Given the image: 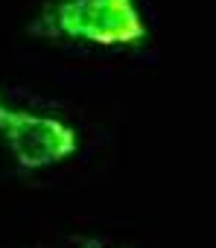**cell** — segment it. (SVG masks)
<instances>
[{
    "mask_svg": "<svg viewBox=\"0 0 216 248\" xmlns=\"http://www.w3.org/2000/svg\"><path fill=\"white\" fill-rule=\"evenodd\" d=\"M0 138L21 170H41L59 164L70 158L79 146V138L67 123L47 114L12 108L3 99H0Z\"/></svg>",
    "mask_w": 216,
    "mask_h": 248,
    "instance_id": "7a4b0ae2",
    "label": "cell"
},
{
    "mask_svg": "<svg viewBox=\"0 0 216 248\" xmlns=\"http://www.w3.org/2000/svg\"><path fill=\"white\" fill-rule=\"evenodd\" d=\"M82 248H102L96 239H82Z\"/></svg>",
    "mask_w": 216,
    "mask_h": 248,
    "instance_id": "3957f363",
    "label": "cell"
},
{
    "mask_svg": "<svg viewBox=\"0 0 216 248\" xmlns=\"http://www.w3.org/2000/svg\"><path fill=\"white\" fill-rule=\"evenodd\" d=\"M41 35H67L102 47L140 44L146 24L138 0H62L35 24Z\"/></svg>",
    "mask_w": 216,
    "mask_h": 248,
    "instance_id": "6da1fadb",
    "label": "cell"
}]
</instances>
